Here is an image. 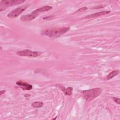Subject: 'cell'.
Returning <instances> with one entry per match:
<instances>
[{"mask_svg": "<svg viewBox=\"0 0 120 120\" xmlns=\"http://www.w3.org/2000/svg\"><path fill=\"white\" fill-rule=\"evenodd\" d=\"M120 72L119 70H113L111 72H110L106 77V79L107 80H110L112 78H113L114 76H117L119 74Z\"/></svg>", "mask_w": 120, "mask_h": 120, "instance_id": "obj_10", "label": "cell"}, {"mask_svg": "<svg viewBox=\"0 0 120 120\" xmlns=\"http://www.w3.org/2000/svg\"><path fill=\"white\" fill-rule=\"evenodd\" d=\"M73 89L72 87H68L66 89H64L63 90V91L64 92V93L66 95L70 96L73 93Z\"/></svg>", "mask_w": 120, "mask_h": 120, "instance_id": "obj_11", "label": "cell"}, {"mask_svg": "<svg viewBox=\"0 0 120 120\" xmlns=\"http://www.w3.org/2000/svg\"><path fill=\"white\" fill-rule=\"evenodd\" d=\"M110 11H103L101 12H99L97 13H95L94 14H92L91 15H88L87 16H86L83 18V19H90V18H96L97 17H99L105 15H106L110 13Z\"/></svg>", "mask_w": 120, "mask_h": 120, "instance_id": "obj_8", "label": "cell"}, {"mask_svg": "<svg viewBox=\"0 0 120 120\" xmlns=\"http://www.w3.org/2000/svg\"><path fill=\"white\" fill-rule=\"evenodd\" d=\"M112 99H113V101L116 103V104H118V105H120V98H117V97H113L112 98Z\"/></svg>", "mask_w": 120, "mask_h": 120, "instance_id": "obj_14", "label": "cell"}, {"mask_svg": "<svg viewBox=\"0 0 120 120\" xmlns=\"http://www.w3.org/2000/svg\"><path fill=\"white\" fill-rule=\"evenodd\" d=\"M69 30V27L50 28L43 30L41 32V34L49 38H56L64 34Z\"/></svg>", "mask_w": 120, "mask_h": 120, "instance_id": "obj_1", "label": "cell"}, {"mask_svg": "<svg viewBox=\"0 0 120 120\" xmlns=\"http://www.w3.org/2000/svg\"><path fill=\"white\" fill-rule=\"evenodd\" d=\"M87 7H82V8H81L79 9L78 10H77L76 12H80V11H85L87 9Z\"/></svg>", "mask_w": 120, "mask_h": 120, "instance_id": "obj_15", "label": "cell"}, {"mask_svg": "<svg viewBox=\"0 0 120 120\" xmlns=\"http://www.w3.org/2000/svg\"><path fill=\"white\" fill-rule=\"evenodd\" d=\"M55 18V16L54 15H49V16H47L46 17H44L43 18V20H52L53 19Z\"/></svg>", "mask_w": 120, "mask_h": 120, "instance_id": "obj_13", "label": "cell"}, {"mask_svg": "<svg viewBox=\"0 0 120 120\" xmlns=\"http://www.w3.org/2000/svg\"><path fill=\"white\" fill-rule=\"evenodd\" d=\"M16 53L20 56L37 57L40 56L43 53L42 52L39 51H32L29 50H24L17 51L16 52Z\"/></svg>", "mask_w": 120, "mask_h": 120, "instance_id": "obj_4", "label": "cell"}, {"mask_svg": "<svg viewBox=\"0 0 120 120\" xmlns=\"http://www.w3.org/2000/svg\"><path fill=\"white\" fill-rule=\"evenodd\" d=\"M6 92V90H1L0 91V96H1L3 94H4Z\"/></svg>", "mask_w": 120, "mask_h": 120, "instance_id": "obj_16", "label": "cell"}, {"mask_svg": "<svg viewBox=\"0 0 120 120\" xmlns=\"http://www.w3.org/2000/svg\"><path fill=\"white\" fill-rule=\"evenodd\" d=\"M36 17L32 13L30 14L24 15L22 16L20 18V20L22 22H30L33 19H34Z\"/></svg>", "mask_w": 120, "mask_h": 120, "instance_id": "obj_9", "label": "cell"}, {"mask_svg": "<svg viewBox=\"0 0 120 120\" xmlns=\"http://www.w3.org/2000/svg\"><path fill=\"white\" fill-rule=\"evenodd\" d=\"M102 91V89L100 88H96L91 89L90 90H84L82 91L81 92L83 95L84 98L88 101H91L92 100L98 97Z\"/></svg>", "mask_w": 120, "mask_h": 120, "instance_id": "obj_2", "label": "cell"}, {"mask_svg": "<svg viewBox=\"0 0 120 120\" xmlns=\"http://www.w3.org/2000/svg\"><path fill=\"white\" fill-rule=\"evenodd\" d=\"M52 8V7L51 6H43L42 7H41L39 8H38V9L35 10L34 11H33L32 12V13L34 15H35L36 17H37L39 15L40 13L48 11L49 10H50Z\"/></svg>", "mask_w": 120, "mask_h": 120, "instance_id": "obj_6", "label": "cell"}, {"mask_svg": "<svg viewBox=\"0 0 120 120\" xmlns=\"http://www.w3.org/2000/svg\"><path fill=\"white\" fill-rule=\"evenodd\" d=\"M16 84L24 90H30L32 89V85L22 81H17L16 82Z\"/></svg>", "mask_w": 120, "mask_h": 120, "instance_id": "obj_7", "label": "cell"}, {"mask_svg": "<svg viewBox=\"0 0 120 120\" xmlns=\"http://www.w3.org/2000/svg\"><path fill=\"white\" fill-rule=\"evenodd\" d=\"M29 6H30L29 4L22 5L13 10L8 14V17L10 18H13L17 17L19 15L22 14L25 10H26Z\"/></svg>", "mask_w": 120, "mask_h": 120, "instance_id": "obj_5", "label": "cell"}, {"mask_svg": "<svg viewBox=\"0 0 120 120\" xmlns=\"http://www.w3.org/2000/svg\"><path fill=\"white\" fill-rule=\"evenodd\" d=\"M44 105V104L41 102H35L31 104V106L34 108H40Z\"/></svg>", "mask_w": 120, "mask_h": 120, "instance_id": "obj_12", "label": "cell"}, {"mask_svg": "<svg viewBox=\"0 0 120 120\" xmlns=\"http://www.w3.org/2000/svg\"><path fill=\"white\" fill-rule=\"evenodd\" d=\"M25 0H1L0 2V11L1 12L2 10H4L6 8L21 4L24 2Z\"/></svg>", "mask_w": 120, "mask_h": 120, "instance_id": "obj_3", "label": "cell"}]
</instances>
